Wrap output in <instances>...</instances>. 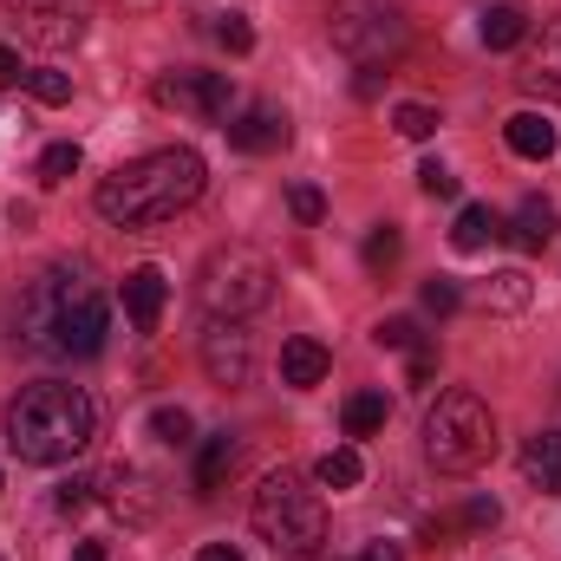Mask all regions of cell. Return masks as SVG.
<instances>
[{
    "label": "cell",
    "mask_w": 561,
    "mask_h": 561,
    "mask_svg": "<svg viewBox=\"0 0 561 561\" xmlns=\"http://www.w3.org/2000/svg\"><path fill=\"white\" fill-rule=\"evenodd\" d=\"M105 333H112V307H105V287L92 280V268L53 262L46 275H33L26 300H20V340L33 353L92 359V353H105Z\"/></svg>",
    "instance_id": "obj_1"
},
{
    "label": "cell",
    "mask_w": 561,
    "mask_h": 561,
    "mask_svg": "<svg viewBox=\"0 0 561 561\" xmlns=\"http://www.w3.org/2000/svg\"><path fill=\"white\" fill-rule=\"evenodd\" d=\"M203 157L190 144H170V150H150V157H131L118 163L105 183H99V216L118 222V229H150V222H170L176 209H190L203 196Z\"/></svg>",
    "instance_id": "obj_2"
},
{
    "label": "cell",
    "mask_w": 561,
    "mask_h": 561,
    "mask_svg": "<svg viewBox=\"0 0 561 561\" xmlns=\"http://www.w3.org/2000/svg\"><path fill=\"white\" fill-rule=\"evenodd\" d=\"M92 424H99V412L79 386L39 379L7 405V450L20 463H72L92 444Z\"/></svg>",
    "instance_id": "obj_3"
},
{
    "label": "cell",
    "mask_w": 561,
    "mask_h": 561,
    "mask_svg": "<svg viewBox=\"0 0 561 561\" xmlns=\"http://www.w3.org/2000/svg\"><path fill=\"white\" fill-rule=\"evenodd\" d=\"M255 536H262L275 556L307 561L327 542V503H320V490H307L294 470L262 477V490H255Z\"/></svg>",
    "instance_id": "obj_4"
},
{
    "label": "cell",
    "mask_w": 561,
    "mask_h": 561,
    "mask_svg": "<svg viewBox=\"0 0 561 561\" xmlns=\"http://www.w3.org/2000/svg\"><path fill=\"white\" fill-rule=\"evenodd\" d=\"M424 457L444 470V477H470L496 457V419L477 392H444L431 412H424Z\"/></svg>",
    "instance_id": "obj_5"
},
{
    "label": "cell",
    "mask_w": 561,
    "mask_h": 561,
    "mask_svg": "<svg viewBox=\"0 0 561 561\" xmlns=\"http://www.w3.org/2000/svg\"><path fill=\"white\" fill-rule=\"evenodd\" d=\"M196 300L209 307V320H249L275 300V262L255 242H222L196 275Z\"/></svg>",
    "instance_id": "obj_6"
},
{
    "label": "cell",
    "mask_w": 561,
    "mask_h": 561,
    "mask_svg": "<svg viewBox=\"0 0 561 561\" xmlns=\"http://www.w3.org/2000/svg\"><path fill=\"white\" fill-rule=\"evenodd\" d=\"M327 33H333V46H340L346 59H359V66H386V59H399L405 39H412L405 13H399L392 0H333Z\"/></svg>",
    "instance_id": "obj_7"
},
{
    "label": "cell",
    "mask_w": 561,
    "mask_h": 561,
    "mask_svg": "<svg viewBox=\"0 0 561 561\" xmlns=\"http://www.w3.org/2000/svg\"><path fill=\"white\" fill-rule=\"evenodd\" d=\"M92 13L99 0H7V20L20 26V39L59 53V46H79L92 33Z\"/></svg>",
    "instance_id": "obj_8"
},
{
    "label": "cell",
    "mask_w": 561,
    "mask_h": 561,
    "mask_svg": "<svg viewBox=\"0 0 561 561\" xmlns=\"http://www.w3.org/2000/svg\"><path fill=\"white\" fill-rule=\"evenodd\" d=\"M157 105L190 118H229V72H170L157 79Z\"/></svg>",
    "instance_id": "obj_9"
},
{
    "label": "cell",
    "mask_w": 561,
    "mask_h": 561,
    "mask_svg": "<svg viewBox=\"0 0 561 561\" xmlns=\"http://www.w3.org/2000/svg\"><path fill=\"white\" fill-rule=\"evenodd\" d=\"M203 373H209L216 386H249V373H255V340L242 333V320H209V333H203Z\"/></svg>",
    "instance_id": "obj_10"
},
{
    "label": "cell",
    "mask_w": 561,
    "mask_h": 561,
    "mask_svg": "<svg viewBox=\"0 0 561 561\" xmlns=\"http://www.w3.org/2000/svg\"><path fill=\"white\" fill-rule=\"evenodd\" d=\"M92 490H105L112 516H125V523H150V516H157V496H150V483H144L131 463H112Z\"/></svg>",
    "instance_id": "obj_11"
},
{
    "label": "cell",
    "mask_w": 561,
    "mask_h": 561,
    "mask_svg": "<svg viewBox=\"0 0 561 561\" xmlns=\"http://www.w3.org/2000/svg\"><path fill=\"white\" fill-rule=\"evenodd\" d=\"M222 131H229V144H236V150L268 157V150H280V144H287V112H275V105H249V112H242V118H229Z\"/></svg>",
    "instance_id": "obj_12"
},
{
    "label": "cell",
    "mask_w": 561,
    "mask_h": 561,
    "mask_svg": "<svg viewBox=\"0 0 561 561\" xmlns=\"http://www.w3.org/2000/svg\"><path fill=\"white\" fill-rule=\"evenodd\" d=\"M163 300H170L163 268H131V275H125V320H131L138 333H150V327L163 320Z\"/></svg>",
    "instance_id": "obj_13"
},
{
    "label": "cell",
    "mask_w": 561,
    "mask_h": 561,
    "mask_svg": "<svg viewBox=\"0 0 561 561\" xmlns=\"http://www.w3.org/2000/svg\"><path fill=\"white\" fill-rule=\"evenodd\" d=\"M503 138H510V150H516V157L549 163V157H556V144H561V131L542 118V112H516V118L503 125Z\"/></svg>",
    "instance_id": "obj_14"
},
{
    "label": "cell",
    "mask_w": 561,
    "mask_h": 561,
    "mask_svg": "<svg viewBox=\"0 0 561 561\" xmlns=\"http://www.w3.org/2000/svg\"><path fill=\"white\" fill-rule=\"evenodd\" d=\"M523 477L542 490V496H561V431H536L523 444Z\"/></svg>",
    "instance_id": "obj_15"
},
{
    "label": "cell",
    "mask_w": 561,
    "mask_h": 561,
    "mask_svg": "<svg viewBox=\"0 0 561 561\" xmlns=\"http://www.w3.org/2000/svg\"><path fill=\"white\" fill-rule=\"evenodd\" d=\"M327 379V346L320 340H307V333H294L287 346H280V386H320Z\"/></svg>",
    "instance_id": "obj_16"
},
{
    "label": "cell",
    "mask_w": 561,
    "mask_h": 561,
    "mask_svg": "<svg viewBox=\"0 0 561 561\" xmlns=\"http://www.w3.org/2000/svg\"><path fill=\"white\" fill-rule=\"evenodd\" d=\"M496 236H503L496 209H490V203H463V209H457V229H450V249H457V255H477V249H490Z\"/></svg>",
    "instance_id": "obj_17"
},
{
    "label": "cell",
    "mask_w": 561,
    "mask_h": 561,
    "mask_svg": "<svg viewBox=\"0 0 561 561\" xmlns=\"http://www.w3.org/2000/svg\"><path fill=\"white\" fill-rule=\"evenodd\" d=\"M236 463H242V444H236L229 431H216V437L203 444V457H196V490H203V496H216V490L229 483V470H236Z\"/></svg>",
    "instance_id": "obj_18"
},
{
    "label": "cell",
    "mask_w": 561,
    "mask_h": 561,
    "mask_svg": "<svg viewBox=\"0 0 561 561\" xmlns=\"http://www.w3.org/2000/svg\"><path fill=\"white\" fill-rule=\"evenodd\" d=\"M510 236H516V249H529V255H536V249H549V236H556V203L529 196V203L516 209V229H510Z\"/></svg>",
    "instance_id": "obj_19"
},
{
    "label": "cell",
    "mask_w": 561,
    "mask_h": 561,
    "mask_svg": "<svg viewBox=\"0 0 561 561\" xmlns=\"http://www.w3.org/2000/svg\"><path fill=\"white\" fill-rule=\"evenodd\" d=\"M529 39V13L523 7H490L483 13V46L490 53H510V46H523Z\"/></svg>",
    "instance_id": "obj_20"
},
{
    "label": "cell",
    "mask_w": 561,
    "mask_h": 561,
    "mask_svg": "<svg viewBox=\"0 0 561 561\" xmlns=\"http://www.w3.org/2000/svg\"><path fill=\"white\" fill-rule=\"evenodd\" d=\"M313 477H320L327 490H353V483L366 477V457H359L353 444H340V450H327V457H320V470H313Z\"/></svg>",
    "instance_id": "obj_21"
},
{
    "label": "cell",
    "mask_w": 561,
    "mask_h": 561,
    "mask_svg": "<svg viewBox=\"0 0 561 561\" xmlns=\"http://www.w3.org/2000/svg\"><path fill=\"white\" fill-rule=\"evenodd\" d=\"M386 419H392L386 392H353V399H346V437H373Z\"/></svg>",
    "instance_id": "obj_22"
},
{
    "label": "cell",
    "mask_w": 561,
    "mask_h": 561,
    "mask_svg": "<svg viewBox=\"0 0 561 561\" xmlns=\"http://www.w3.org/2000/svg\"><path fill=\"white\" fill-rule=\"evenodd\" d=\"M79 163H85V157H79V144H46V150H39V183H46V190H59V183H72V176H79Z\"/></svg>",
    "instance_id": "obj_23"
},
{
    "label": "cell",
    "mask_w": 561,
    "mask_h": 561,
    "mask_svg": "<svg viewBox=\"0 0 561 561\" xmlns=\"http://www.w3.org/2000/svg\"><path fill=\"white\" fill-rule=\"evenodd\" d=\"M373 340H379L386 353H419V346H424V333H419V320H412V313L379 320V327H373Z\"/></svg>",
    "instance_id": "obj_24"
},
{
    "label": "cell",
    "mask_w": 561,
    "mask_h": 561,
    "mask_svg": "<svg viewBox=\"0 0 561 561\" xmlns=\"http://www.w3.org/2000/svg\"><path fill=\"white\" fill-rule=\"evenodd\" d=\"M399 255H405V236H399V229H392V222H386V229H373V236H366V268H373V275H386V268H392V262H399Z\"/></svg>",
    "instance_id": "obj_25"
},
{
    "label": "cell",
    "mask_w": 561,
    "mask_h": 561,
    "mask_svg": "<svg viewBox=\"0 0 561 561\" xmlns=\"http://www.w3.org/2000/svg\"><path fill=\"white\" fill-rule=\"evenodd\" d=\"M523 85H529V92H549V99H561V39L542 53V59H536V66H529V72H523Z\"/></svg>",
    "instance_id": "obj_26"
},
{
    "label": "cell",
    "mask_w": 561,
    "mask_h": 561,
    "mask_svg": "<svg viewBox=\"0 0 561 561\" xmlns=\"http://www.w3.org/2000/svg\"><path fill=\"white\" fill-rule=\"evenodd\" d=\"M483 300H490V307H503V313H510V307H523V300H529V275H516V268H510V275H490Z\"/></svg>",
    "instance_id": "obj_27"
},
{
    "label": "cell",
    "mask_w": 561,
    "mask_h": 561,
    "mask_svg": "<svg viewBox=\"0 0 561 561\" xmlns=\"http://www.w3.org/2000/svg\"><path fill=\"white\" fill-rule=\"evenodd\" d=\"M150 437L157 444H190V412L183 405H157L150 412Z\"/></svg>",
    "instance_id": "obj_28"
},
{
    "label": "cell",
    "mask_w": 561,
    "mask_h": 561,
    "mask_svg": "<svg viewBox=\"0 0 561 561\" xmlns=\"http://www.w3.org/2000/svg\"><path fill=\"white\" fill-rule=\"evenodd\" d=\"M392 125H399V138L424 144L431 131H437V112H431V105H399V112H392Z\"/></svg>",
    "instance_id": "obj_29"
},
{
    "label": "cell",
    "mask_w": 561,
    "mask_h": 561,
    "mask_svg": "<svg viewBox=\"0 0 561 561\" xmlns=\"http://www.w3.org/2000/svg\"><path fill=\"white\" fill-rule=\"evenodd\" d=\"M26 92H33L39 105H66V99H72V79H66V72H26Z\"/></svg>",
    "instance_id": "obj_30"
},
{
    "label": "cell",
    "mask_w": 561,
    "mask_h": 561,
    "mask_svg": "<svg viewBox=\"0 0 561 561\" xmlns=\"http://www.w3.org/2000/svg\"><path fill=\"white\" fill-rule=\"evenodd\" d=\"M216 39H222L229 53H255V26H249L242 13H222V20H216Z\"/></svg>",
    "instance_id": "obj_31"
},
{
    "label": "cell",
    "mask_w": 561,
    "mask_h": 561,
    "mask_svg": "<svg viewBox=\"0 0 561 561\" xmlns=\"http://www.w3.org/2000/svg\"><path fill=\"white\" fill-rule=\"evenodd\" d=\"M419 300H424V313H457V307H463L457 280H444V275H437V280H424V294H419Z\"/></svg>",
    "instance_id": "obj_32"
},
{
    "label": "cell",
    "mask_w": 561,
    "mask_h": 561,
    "mask_svg": "<svg viewBox=\"0 0 561 561\" xmlns=\"http://www.w3.org/2000/svg\"><path fill=\"white\" fill-rule=\"evenodd\" d=\"M287 209H294L300 222H320V216H327V196H320L313 183H294V190H287Z\"/></svg>",
    "instance_id": "obj_33"
},
{
    "label": "cell",
    "mask_w": 561,
    "mask_h": 561,
    "mask_svg": "<svg viewBox=\"0 0 561 561\" xmlns=\"http://www.w3.org/2000/svg\"><path fill=\"white\" fill-rule=\"evenodd\" d=\"M419 190H424V196H457V176L431 157V163H419Z\"/></svg>",
    "instance_id": "obj_34"
},
{
    "label": "cell",
    "mask_w": 561,
    "mask_h": 561,
    "mask_svg": "<svg viewBox=\"0 0 561 561\" xmlns=\"http://www.w3.org/2000/svg\"><path fill=\"white\" fill-rule=\"evenodd\" d=\"M53 503H59V516H79V510L92 503V483H79V477H72V483H59V496H53Z\"/></svg>",
    "instance_id": "obj_35"
},
{
    "label": "cell",
    "mask_w": 561,
    "mask_h": 561,
    "mask_svg": "<svg viewBox=\"0 0 561 561\" xmlns=\"http://www.w3.org/2000/svg\"><path fill=\"white\" fill-rule=\"evenodd\" d=\"M431 373H437V346L424 340L419 353H412V386H431Z\"/></svg>",
    "instance_id": "obj_36"
},
{
    "label": "cell",
    "mask_w": 561,
    "mask_h": 561,
    "mask_svg": "<svg viewBox=\"0 0 561 561\" xmlns=\"http://www.w3.org/2000/svg\"><path fill=\"white\" fill-rule=\"evenodd\" d=\"M496 516H503L496 503H470V510H463V523H470V529H496Z\"/></svg>",
    "instance_id": "obj_37"
},
{
    "label": "cell",
    "mask_w": 561,
    "mask_h": 561,
    "mask_svg": "<svg viewBox=\"0 0 561 561\" xmlns=\"http://www.w3.org/2000/svg\"><path fill=\"white\" fill-rule=\"evenodd\" d=\"M26 72H20V53L13 46H0V85H20Z\"/></svg>",
    "instance_id": "obj_38"
},
{
    "label": "cell",
    "mask_w": 561,
    "mask_h": 561,
    "mask_svg": "<svg viewBox=\"0 0 561 561\" xmlns=\"http://www.w3.org/2000/svg\"><path fill=\"white\" fill-rule=\"evenodd\" d=\"M353 92H359V99H379V66H359V79H353Z\"/></svg>",
    "instance_id": "obj_39"
},
{
    "label": "cell",
    "mask_w": 561,
    "mask_h": 561,
    "mask_svg": "<svg viewBox=\"0 0 561 561\" xmlns=\"http://www.w3.org/2000/svg\"><path fill=\"white\" fill-rule=\"evenodd\" d=\"M196 561H242V549H229V542H209V549H196Z\"/></svg>",
    "instance_id": "obj_40"
},
{
    "label": "cell",
    "mask_w": 561,
    "mask_h": 561,
    "mask_svg": "<svg viewBox=\"0 0 561 561\" xmlns=\"http://www.w3.org/2000/svg\"><path fill=\"white\" fill-rule=\"evenodd\" d=\"M72 561H105V549H99V542H79V549H72Z\"/></svg>",
    "instance_id": "obj_41"
},
{
    "label": "cell",
    "mask_w": 561,
    "mask_h": 561,
    "mask_svg": "<svg viewBox=\"0 0 561 561\" xmlns=\"http://www.w3.org/2000/svg\"><path fill=\"white\" fill-rule=\"evenodd\" d=\"M359 561H399V556H392L386 542H373V549H366V556H359Z\"/></svg>",
    "instance_id": "obj_42"
}]
</instances>
